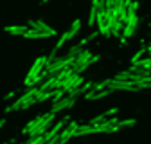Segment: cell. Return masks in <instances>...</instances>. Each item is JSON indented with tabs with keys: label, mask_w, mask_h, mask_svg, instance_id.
Instances as JSON below:
<instances>
[{
	"label": "cell",
	"mask_w": 151,
	"mask_h": 144,
	"mask_svg": "<svg viewBox=\"0 0 151 144\" xmlns=\"http://www.w3.org/2000/svg\"><path fill=\"white\" fill-rule=\"evenodd\" d=\"M121 2V0H106V4H104V7H106V11H111L113 7H115L117 4Z\"/></svg>",
	"instance_id": "ac0fdd59"
},
{
	"label": "cell",
	"mask_w": 151,
	"mask_h": 144,
	"mask_svg": "<svg viewBox=\"0 0 151 144\" xmlns=\"http://www.w3.org/2000/svg\"><path fill=\"white\" fill-rule=\"evenodd\" d=\"M90 42V38H88V36H86V38H83V40H79V45L81 47H86V43Z\"/></svg>",
	"instance_id": "7402d4cb"
},
{
	"label": "cell",
	"mask_w": 151,
	"mask_h": 144,
	"mask_svg": "<svg viewBox=\"0 0 151 144\" xmlns=\"http://www.w3.org/2000/svg\"><path fill=\"white\" fill-rule=\"evenodd\" d=\"M117 112H119V108L113 106V108H110V110H106V112H104V117H111V115H115Z\"/></svg>",
	"instance_id": "ffe728a7"
},
{
	"label": "cell",
	"mask_w": 151,
	"mask_h": 144,
	"mask_svg": "<svg viewBox=\"0 0 151 144\" xmlns=\"http://www.w3.org/2000/svg\"><path fill=\"white\" fill-rule=\"evenodd\" d=\"M81 49H85V47H81V45L78 43V45H74V47H70V50H68L67 54H72V56H76V54H78V52H79Z\"/></svg>",
	"instance_id": "d6986e66"
},
{
	"label": "cell",
	"mask_w": 151,
	"mask_h": 144,
	"mask_svg": "<svg viewBox=\"0 0 151 144\" xmlns=\"http://www.w3.org/2000/svg\"><path fill=\"white\" fill-rule=\"evenodd\" d=\"M144 52H146V47H142V49H139L135 54H133V58H131V63H137L139 60H142V56H144Z\"/></svg>",
	"instance_id": "e0dca14e"
},
{
	"label": "cell",
	"mask_w": 151,
	"mask_h": 144,
	"mask_svg": "<svg viewBox=\"0 0 151 144\" xmlns=\"http://www.w3.org/2000/svg\"><path fill=\"white\" fill-rule=\"evenodd\" d=\"M79 29H81V20H79V18H76V20L72 22V25H70V31H68L72 38H74V36L79 32Z\"/></svg>",
	"instance_id": "9a60e30c"
},
{
	"label": "cell",
	"mask_w": 151,
	"mask_h": 144,
	"mask_svg": "<svg viewBox=\"0 0 151 144\" xmlns=\"http://www.w3.org/2000/svg\"><path fill=\"white\" fill-rule=\"evenodd\" d=\"M146 52H147L149 56H151V47H146Z\"/></svg>",
	"instance_id": "d4e9b609"
},
{
	"label": "cell",
	"mask_w": 151,
	"mask_h": 144,
	"mask_svg": "<svg viewBox=\"0 0 151 144\" xmlns=\"http://www.w3.org/2000/svg\"><path fill=\"white\" fill-rule=\"evenodd\" d=\"M43 117H45V115H38V117H34V119H32L31 122H27V124H25V128L22 130V133H29V132H31L32 128H36V126L42 122V119H43Z\"/></svg>",
	"instance_id": "7c38bea8"
},
{
	"label": "cell",
	"mask_w": 151,
	"mask_h": 144,
	"mask_svg": "<svg viewBox=\"0 0 151 144\" xmlns=\"http://www.w3.org/2000/svg\"><path fill=\"white\" fill-rule=\"evenodd\" d=\"M42 2H43V4H47V2H49V0H42Z\"/></svg>",
	"instance_id": "484cf974"
},
{
	"label": "cell",
	"mask_w": 151,
	"mask_h": 144,
	"mask_svg": "<svg viewBox=\"0 0 151 144\" xmlns=\"http://www.w3.org/2000/svg\"><path fill=\"white\" fill-rule=\"evenodd\" d=\"M56 31H40V29H31L24 34V38L27 40H38V38H50V36H54Z\"/></svg>",
	"instance_id": "52a82bcc"
},
{
	"label": "cell",
	"mask_w": 151,
	"mask_h": 144,
	"mask_svg": "<svg viewBox=\"0 0 151 144\" xmlns=\"http://www.w3.org/2000/svg\"><path fill=\"white\" fill-rule=\"evenodd\" d=\"M99 34H101V32H99V29H97V31H93V32H90V34H88V38H90V42H92V40H96V38H97Z\"/></svg>",
	"instance_id": "44dd1931"
},
{
	"label": "cell",
	"mask_w": 151,
	"mask_h": 144,
	"mask_svg": "<svg viewBox=\"0 0 151 144\" xmlns=\"http://www.w3.org/2000/svg\"><path fill=\"white\" fill-rule=\"evenodd\" d=\"M14 96H16V92H14V90H13V92H9V94H6V97H4V99H13Z\"/></svg>",
	"instance_id": "603a6c76"
},
{
	"label": "cell",
	"mask_w": 151,
	"mask_h": 144,
	"mask_svg": "<svg viewBox=\"0 0 151 144\" xmlns=\"http://www.w3.org/2000/svg\"><path fill=\"white\" fill-rule=\"evenodd\" d=\"M111 90H129V92H139V86H137V81L133 79H117V78H113L108 85Z\"/></svg>",
	"instance_id": "7a4b0ae2"
},
{
	"label": "cell",
	"mask_w": 151,
	"mask_h": 144,
	"mask_svg": "<svg viewBox=\"0 0 151 144\" xmlns=\"http://www.w3.org/2000/svg\"><path fill=\"white\" fill-rule=\"evenodd\" d=\"M31 29H40V31H54L50 25H47L43 20H29V24H27Z\"/></svg>",
	"instance_id": "9c48e42d"
},
{
	"label": "cell",
	"mask_w": 151,
	"mask_h": 144,
	"mask_svg": "<svg viewBox=\"0 0 151 144\" xmlns=\"http://www.w3.org/2000/svg\"><path fill=\"white\" fill-rule=\"evenodd\" d=\"M4 124H6V119H0V128H2Z\"/></svg>",
	"instance_id": "cb8c5ba5"
},
{
	"label": "cell",
	"mask_w": 151,
	"mask_h": 144,
	"mask_svg": "<svg viewBox=\"0 0 151 144\" xmlns=\"http://www.w3.org/2000/svg\"><path fill=\"white\" fill-rule=\"evenodd\" d=\"M78 128H79V122H78V121H68V122L65 124V128L60 132V144L70 140V137H76Z\"/></svg>",
	"instance_id": "3957f363"
},
{
	"label": "cell",
	"mask_w": 151,
	"mask_h": 144,
	"mask_svg": "<svg viewBox=\"0 0 151 144\" xmlns=\"http://www.w3.org/2000/svg\"><path fill=\"white\" fill-rule=\"evenodd\" d=\"M110 81H111V79H103V81H96V83L92 85V90H93V92H99V90H103V88H108Z\"/></svg>",
	"instance_id": "4fadbf2b"
},
{
	"label": "cell",
	"mask_w": 151,
	"mask_h": 144,
	"mask_svg": "<svg viewBox=\"0 0 151 144\" xmlns=\"http://www.w3.org/2000/svg\"><path fill=\"white\" fill-rule=\"evenodd\" d=\"M76 101H78V97H72V96L65 94V96H63L60 101L52 103V108H50V110H52L54 114H58V112H63V110H67V108L74 106V104H76Z\"/></svg>",
	"instance_id": "277c9868"
},
{
	"label": "cell",
	"mask_w": 151,
	"mask_h": 144,
	"mask_svg": "<svg viewBox=\"0 0 151 144\" xmlns=\"http://www.w3.org/2000/svg\"><path fill=\"white\" fill-rule=\"evenodd\" d=\"M97 13H99V7L92 4V7H90V14H88V22H86L88 27H93V25H96V22H97Z\"/></svg>",
	"instance_id": "30bf717a"
},
{
	"label": "cell",
	"mask_w": 151,
	"mask_h": 144,
	"mask_svg": "<svg viewBox=\"0 0 151 144\" xmlns=\"http://www.w3.org/2000/svg\"><path fill=\"white\" fill-rule=\"evenodd\" d=\"M47 139H45V133L42 135H29V144H45Z\"/></svg>",
	"instance_id": "5bb4252c"
},
{
	"label": "cell",
	"mask_w": 151,
	"mask_h": 144,
	"mask_svg": "<svg viewBox=\"0 0 151 144\" xmlns=\"http://www.w3.org/2000/svg\"><path fill=\"white\" fill-rule=\"evenodd\" d=\"M4 31H6V32H9V34L24 36V34L29 31V25H7V27H4Z\"/></svg>",
	"instance_id": "ba28073f"
},
{
	"label": "cell",
	"mask_w": 151,
	"mask_h": 144,
	"mask_svg": "<svg viewBox=\"0 0 151 144\" xmlns=\"http://www.w3.org/2000/svg\"><path fill=\"white\" fill-rule=\"evenodd\" d=\"M83 85V78L78 74V72H74V74H70L65 81H63V85H61V88L65 90V92H70V90H74V88H78V86H81Z\"/></svg>",
	"instance_id": "5b68a950"
},
{
	"label": "cell",
	"mask_w": 151,
	"mask_h": 144,
	"mask_svg": "<svg viewBox=\"0 0 151 144\" xmlns=\"http://www.w3.org/2000/svg\"><path fill=\"white\" fill-rule=\"evenodd\" d=\"M47 67V58L45 56H42V58H36V61L32 63V67L29 68V72H27V78L25 79H31V78H36L38 74H42V70Z\"/></svg>",
	"instance_id": "8992f818"
},
{
	"label": "cell",
	"mask_w": 151,
	"mask_h": 144,
	"mask_svg": "<svg viewBox=\"0 0 151 144\" xmlns=\"http://www.w3.org/2000/svg\"><path fill=\"white\" fill-rule=\"evenodd\" d=\"M135 124H137L135 119H124V121H119L115 126H117V130H121V128H126V126H128V128H131V126H135Z\"/></svg>",
	"instance_id": "2e32d148"
},
{
	"label": "cell",
	"mask_w": 151,
	"mask_h": 144,
	"mask_svg": "<svg viewBox=\"0 0 151 144\" xmlns=\"http://www.w3.org/2000/svg\"><path fill=\"white\" fill-rule=\"evenodd\" d=\"M93 56V54L85 47V49H81L78 54H76V60H74V63H72V68H74V72H78V74H81V72H85L88 67H90V58Z\"/></svg>",
	"instance_id": "6da1fadb"
},
{
	"label": "cell",
	"mask_w": 151,
	"mask_h": 144,
	"mask_svg": "<svg viewBox=\"0 0 151 144\" xmlns=\"http://www.w3.org/2000/svg\"><path fill=\"white\" fill-rule=\"evenodd\" d=\"M22 106H24V97L20 96L13 104H9V106H6V114H11V112H16V110H22Z\"/></svg>",
	"instance_id": "8fae6325"
}]
</instances>
